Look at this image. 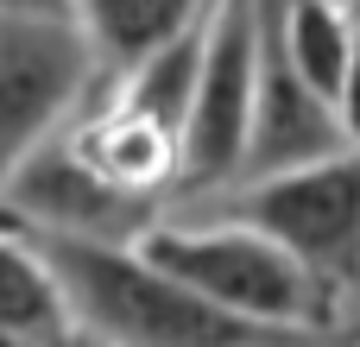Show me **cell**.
<instances>
[{
    "label": "cell",
    "mask_w": 360,
    "mask_h": 347,
    "mask_svg": "<svg viewBox=\"0 0 360 347\" xmlns=\"http://www.w3.org/2000/svg\"><path fill=\"white\" fill-rule=\"evenodd\" d=\"M202 38H209V19H202V25H190V32H177L171 44L146 51L133 70H120V89H114V101H120L127 114H146V120H158L165 133H177V145H184L190 101H196Z\"/></svg>",
    "instance_id": "cell-10"
},
{
    "label": "cell",
    "mask_w": 360,
    "mask_h": 347,
    "mask_svg": "<svg viewBox=\"0 0 360 347\" xmlns=\"http://www.w3.org/2000/svg\"><path fill=\"white\" fill-rule=\"evenodd\" d=\"M253 19H259V76H253V133H247V158H240L247 183L329 158V152H348L335 101L323 89H310V76L285 51V0H253Z\"/></svg>",
    "instance_id": "cell-7"
},
{
    "label": "cell",
    "mask_w": 360,
    "mask_h": 347,
    "mask_svg": "<svg viewBox=\"0 0 360 347\" xmlns=\"http://www.w3.org/2000/svg\"><path fill=\"white\" fill-rule=\"evenodd\" d=\"M139 253L234 316L297 329V335L335 329L342 291L329 278H316L291 247H278L272 234H259L247 221L240 228H146Z\"/></svg>",
    "instance_id": "cell-2"
},
{
    "label": "cell",
    "mask_w": 360,
    "mask_h": 347,
    "mask_svg": "<svg viewBox=\"0 0 360 347\" xmlns=\"http://www.w3.org/2000/svg\"><path fill=\"white\" fill-rule=\"evenodd\" d=\"M335 120H342L348 145H360V44H354V63H348L342 89H335Z\"/></svg>",
    "instance_id": "cell-13"
},
{
    "label": "cell",
    "mask_w": 360,
    "mask_h": 347,
    "mask_svg": "<svg viewBox=\"0 0 360 347\" xmlns=\"http://www.w3.org/2000/svg\"><path fill=\"white\" fill-rule=\"evenodd\" d=\"M70 13H76V25L89 32L95 57L120 76V70H133L146 51H158V44H171L177 32L202 25V19L215 13V0H70Z\"/></svg>",
    "instance_id": "cell-9"
},
{
    "label": "cell",
    "mask_w": 360,
    "mask_h": 347,
    "mask_svg": "<svg viewBox=\"0 0 360 347\" xmlns=\"http://www.w3.org/2000/svg\"><path fill=\"white\" fill-rule=\"evenodd\" d=\"M253 76H259V19L253 0H215L209 38H202V70H196V101L184 120V158H177V190H221L240 177L247 133H253Z\"/></svg>",
    "instance_id": "cell-5"
},
{
    "label": "cell",
    "mask_w": 360,
    "mask_h": 347,
    "mask_svg": "<svg viewBox=\"0 0 360 347\" xmlns=\"http://www.w3.org/2000/svg\"><path fill=\"white\" fill-rule=\"evenodd\" d=\"M89 76H95V44L76 25V13L0 6V183L38 139L57 133Z\"/></svg>",
    "instance_id": "cell-4"
},
{
    "label": "cell",
    "mask_w": 360,
    "mask_h": 347,
    "mask_svg": "<svg viewBox=\"0 0 360 347\" xmlns=\"http://www.w3.org/2000/svg\"><path fill=\"white\" fill-rule=\"evenodd\" d=\"M354 13H342L335 0H285V51L310 76V89H323L329 101L354 63Z\"/></svg>",
    "instance_id": "cell-12"
},
{
    "label": "cell",
    "mask_w": 360,
    "mask_h": 347,
    "mask_svg": "<svg viewBox=\"0 0 360 347\" xmlns=\"http://www.w3.org/2000/svg\"><path fill=\"white\" fill-rule=\"evenodd\" d=\"M63 322H70V303L51 266L38 259V247L0 234V341H32Z\"/></svg>",
    "instance_id": "cell-11"
},
{
    "label": "cell",
    "mask_w": 360,
    "mask_h": 347,
    "mask_svg": "<svg viewBox=\"0 0 360 347\" xmlns=\"http://www.w3.org/2000/svg\"><path fill=\"white\" fill-rule=\"evenodd\" d=\"M70 145L101 177H114L127 190H165V183H177V158H184L177 133H165L146 114H127L114 95H108V107H95L89 120L70 126Z\"/></svg>",
    "instance_id": "cell-8"
},
{
    "label": "cell",
    "mask_w": 360,
    "mask_h": 347,
    "mask_svg": "<svg viewBox=\"0 0 360 347\" xmlns=\"http://www.w3.org/2000/svg\"><path fill=\"white\" fill-rule=\"evenodd\" d=\"M25 234L51 266V278L63 284L70 316L114 347H304L297 329H272L209 303L202 291H190L127 240H82L44 228Z\"/></svg>",
    "instance_id": "cell-1"
},
{
    "label": "cell",
    "mask_w": 360,
    "mask_h": 347,
    "mask_svg": "<svg viewBox=\"0 0 360 347\" xmlns=\"http://www.w3.org/2000/svg\"><path fill=\"white\" fill-rule=\"evenodd\" d=\"M234 221L291 247L335 291L360 284V145L253 177L234 202Z\"/></svg>",
    "instance_id": "cell-3"
},
{
    "label": "cell",
    "mask_w": 360,
    "mask_h": 347,
    "mask_svg": "<svg viewBox=\"0 0 360 347\" xmlns=\"http://www.w3.org/2000/svg\"><path fill=\"white\" fill-rule=\"evenodd\" d=\"M0 209L19 228H44V234L139 240L158 221V190H127V183L101 177L70 145V133H51L13 164V177L0 183Z\"/></svg>",
    "instance_id": "cell-6"
},
{
    "label": "cell",
    "mask_w": 360,
    "mask_h": 347,
    "mask_svg": "<svg viewBox=\"0 0 360 347\" xmlns=\"http://www.w3.org/2000/svg\"><path fill=\"white\" fill-rule=\"evenodd\" d=\"M354 38H360V6H354Z\"/></svg>",
    "instance_id": "cell-16"
},
{
    "label": "cell",
    "mask_w": 360,
    "mask_h": 347,
    "mask_svg": "<svg viewBox=\"0 0 360 347\" xmlns=\"http://www.w3.org/2000/svg\"><path fill=\"white\" fill-rule=\"evenodd\" d=\"M0 6H19V13H70V0H0Z\"/></svg>",
    "instance_id": "cell-15"
},
{
    "label": "cell",
    "mask_w": 360,
    "mask_h": 347,
    "mask_svg": "<svg viewBox=\"0 0 360 347\" xmlns=\"http://www.w3.org/2000/svg\"><path fill=\"white\" fill-rule=\"evenodd\" d=\"M0 347H114V341H101L95 329H82L76 316L63 322V329H51V335H32V341H0Z\"/></svg>",
    "instance_id": "cell-14"
}]
</instances>
